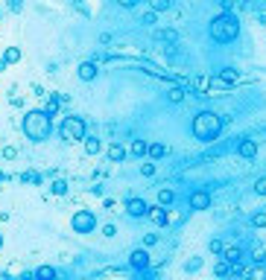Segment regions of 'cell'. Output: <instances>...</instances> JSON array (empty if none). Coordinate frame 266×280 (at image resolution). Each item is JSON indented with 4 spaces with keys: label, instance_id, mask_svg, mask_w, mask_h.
<instances>
[{
    "label": "cell",
    "instance_id": "obj_1",
    "mask_svg": "<svg viewBox=\"0 0 266 280\" xmlns=\"http://www.w3.org/2000/svg\"><path fill=\"white\" fill-rule=\"evenodd\" d=\"M20 126H23V134H26L32 143H41V140H47L50 131H53V117H50L47 111H26Z\"/></svg>",
    "mask_w": 266,
    "mask_h": 280
},
{
    "label": "cell",
    "instance_id": "obj_2",
    "mask_svg": "<svg viewBox=\"0 0 266 280\" xmlns=\"http://www.w3.org/2000/svg\"><path fill=\"white\" fill-rule=\"evenodd\" d=\"M208 32H211L214 41L228 44V41H234V38L240 35V20H237L234 15H228V12H223V15H217V18L208 23Z\"/></svg>",
    "mask_w": 266,
    "mask_h": 280
},
{
    "label": "cell",
    "instance_id": "obj_3",
    "mask_svg": "<svg viewBox=\"0 0 266 280\" xmlns=\"http://www.w3.org/2000/svg\"><path fill=\"white\" fill-rule=\"evenodd\" d=\"M220 131H223V117L220 114H214V111H199L196 117H193V137L196 140H214V137H220Z\"/></svg>",
    "mask_w": 266,
    "mask_h": 280
},
{
    "label": "cell",
    "instance_id": "obj_4",
    "mask_svg": "<svg viewBox=\"0 0 266 280\" xmlns=\"http://www.w3.org/2000/svg\"><path fill=\"white\" fill-rule=\"evenodd\" d=\"M61 140L64 143H76V140H85V120L82 117H64L61 123Z\"/></svg>",
    "mask_w": 266,
    "mask_h": 280
},
{
    "label": "cell",
    "instance_id": "obj_5",
    "mask_svg": "<svg viewBox=\"0 0 266 280\" xmlns=\"http://www.w3.org/2000/svg\"><path fill=\"white\" fill-rule=\"evenodd\" d=\"M70 228H73V234H94L97 216H94L91 210H76L73 219H70Z\"/></svg>",
    "mask_w": 266,
    "mask_h": 280
},
{
    "label": "cell",
    "instance_id": "obj_6",
    "mask_svg": "<svg viewBox=\"0 0 266 280\" xmlns=\"http://www.w3.org/2000/svg\"><path fill=\"white\" fill-rule=\"evenodd\" d=\"M190 207H193V210H208V207H211V193H208V190L190 193Z\"/></svg>",
    "mask_w": 266,
    "mask_h": 280
},
{
    "label": "cell",
    "instance_id": "obj_7",
    "mask_svg": "<svg viewBox=\"0 0 266 280\" xmlns=\"http://www.w3.org/2000/svg\"><path fill=\"white\" fill-rule=\"evenodd\" d=\"M126 213H129V216H135V219H141V216H146V213H149V207H146V202H143V199H129V202H126Z\"/></svg>",
    "mask_w": 266,
    "mask_h": 280
},
{
    "label": "cell",
    "instance_id": "obj_8",
    "mask_svg": "<svg viewBox=\"0 0 266 280\" xmlns=\"http://www.w3.org/2000/svg\"><path fill=\"white\" fill-rule=\"evenodd\" d=\"M146 216H149V219H152V222H155L158 228H164V225L170 222V213L164 210V205H161V202H158L155 207H149V213H146Z\"/></svg>",
    "mask_w": 266,
    "mask_h": 280
},
{
    "label": "cell",
    "instance_id": "obj_9",
    "mask_svg": "<svg viewBox=\"0 0 266 280\" xmlns=\"http://www.w3.org/2000/svg\"><path fill=\"white\" fill-rule=\"evenodd\" d=\"M129 266H132V269H146V266H149V254H146L143 248L132 251V254H129Z\"/></svg>",
    "mask_w": 266,
    "mask_h": 280
},
{
    "label": "cell",
    "instance_id": "obj_10",
    "mask_svg": "<svg viewBox=\"0 0 266 280\" xmlns=\"http://www.w3.org/2000/svg\"><path fill=\"white\" fill-rule=\"evenodd\" d=\"M79 79H82V82L97 79V64H94V61H82V64H79Z\"/></svg>",
    "mask_w": 266,
    "mask_h": 280
},
{
    "label": "cell",
    "instance_id": "obj_11",
    "mask_svg": "<svg viewBox=\"0 0 266 280\" xmlns=\"http://www.w3.org/2000/svg\"><path fill=\"white\" fill-rule=\"evenodd\" d=\"M255 155H258V143H255V140H243V143H240V158L252 161Z\"/></svg>",
    "mask_w": 266,
    "mask_h": 280
},
{
    "label": "cell",
    "instance_id": "obj_12",
    "mask_svg": "<svg viewBox=\"0 0 266 280\" xmlns=\"http://www.w3.org/2000/svg\"><path fill=\"white\" fill-rule=\"evenodd\" d=\"M105 155H108V161H111V164H120V161H123V158H126V149H123V146H120V143H111V146H108V152H105Z\"/></svg>",
    "mask_w": 266,
    "mask_h": 280
},
{
    "label": "cell",
    "instance_id": "obj_13",
    "mask_svg": "<svg viewBox=\"0 0 266 280\" xmlns=\"http://www.w3.org/2000/svg\"><path fill=\"white\" fill-rule=\"evenodd\" d=\"M193 88H196L199 93H208V91H211V79H208L205 73H199V76L193 79Z\"/></svg>",
    "mask_w": 266,
    "mask_h": 280
},
{
    "label": "cell",
    "instance_id": "obj_14",
    "mask_svg": "<svg viewBox=\"0 0 266 280\" xmlns=\"http://www.w3.org/2000/svg\"><path fill=\"white\" fill-rule=\"evenodd\" d=\"M129 152H132L135 158H143V155H149V143H146V140H135Z\"/></svg>",
    "mask_w": 266,
    "mask_h": 280
},
{
    "label": "cell",
    "instance_id": "obj_15",
    "mask_svg": "<svg viewBox=\"0 0 266 280\" xmlns=\"http://www.w3.org/2000/svg\"><path fill=\"white\" fill-rule=\"evenodd\" d=\"M82 143H85V152H88V155H97V152L102 149V143H100V137H85Z\"/></svg>",
    "mask_w": 266,
    "mask_h": 280
},
{
    "label": "cell",
    "instance_id": "obj_16",
    "mask_svg": "<svg viewBox=\"0 0 266 280\" xmlns=\"http://www.w3.org/2000/svg\"><path fill=\"white\" fill-rule=\"evenodd\" d=\"M3 58H6V64H15V61H20V47H6Z\"/></svg>",
    "mask_w": 266,
    "mask_h": 280
},
{
    "label": "cell",
    "instance_id": "obj_17",
    "mask_svg": "<svg viewBox=\"0 0 266 280\" xmlns=\"http://www.w3.org/2000/svg\"><path fill=\"white\" fill-rule=\"evenodd\" d=\"M167 99H170V102H182V99H184V88H182V85H173V88L167 91Z\"/></svg>",
    "mask_w": 266,
    "mask_h": 280
},
{
    "label": "cell",
    "instance_id": "obj_18",
    "mask_svg": "<svg viewBox=\"0 0 266 280\" xmlns=\"http://www.w3.org/2000/svg\"><path fill=\"white\" fill-rule=\"evenodd\" d=\"M217 82H220V85H234V82H237V70H223Z\"/></svg>",
    "mask_w": 266,
    "mask_h": 280
},
{
    "label": "cell",
    "instance_id": "obj_19",
    "mask_svg": "<svg viewBox=\"0 0 266 280\" xmlns=\"http://www.w3.org/2000/svg\"><path fill=\"white\" fill-rule=\"evenodd\" d=\"M164 155H167V146H164V143H149V158L158 161V158H164Z\"/></svg>",
    "mask_w": 266,
    "mask_h": 280
},
{
    "label": "cell",
    "instance_id": "obj_20",
    "mask_svg": "<svg viewBox=\"0 0 266 280\" xmlns=\"http://www.w3.org/2000/svg\"><path fill=\"white\" fill-rule=\"evenodd\" d=\"M158 202H161V205H164V207H167V205H173V202H176V193H173V190H167V187H164V190H158Z\"/></svg>",
    "mask_w": 266,
    "mask_h": 280
},
{
    "label": "cell",
    "instance_id": "obj_21",
    "mask_svg": "<svg viewBox=\"0 0 266 280\" xmlns=\"http://www.w3.org/2000/svg\"><path fill=\"white\" fill-rule=\"evenodd\" d=\"M223 257H225L228 263H240V248H237V245H231V248H225V251H223Z\"/></svg>",
    "mask_w": 266,
    "mask_h": 280
},
{
    "label": "cell",
    "instance_id": "obj_22",
    "mask_svg": "<svg viewBox=\"0 0 266 280\" xmlns=\"http://www.w3.org/2000/svg\"><path fill=\"white\" fill-rule=\"evenodd\" d=\"M35 278L53 280V278H56V269H53V266H41V269H35Z\"/></svg>",
    "mask_w": 266,
    "mask_h": 280
},
{
    "label": "cell",
    "instance_id": "obj_23",
    "mask_svg": "<svg viewBox=\"0 0 266 280\" xmlns=\"http://www.w3.org/2000/svg\"><path fill=\"white\" fill-rule=\"evenodd\" d=\"M50 190H53L56 196H64V193H67V181H61V178H59V181H53V187H50Z\"/></svg>",
    "mask_w": 266,
    "mask_h": 280
},
{
    "label": "cell",
    "instance_id": "obj_24",
    "mask_svg": "<svg viewBox=\"0 0 266 280\" xmlns=\"http://www.w3.org/2000/svg\"><path fill=\"white\" fill-rule=\"evenodd\" d=\"M149 6H152L155 12H167V9H170L173 3H170V0H149Z\"/></svg>",
    "mask_w": 266,
    "mask_h": 280
},
{
    "label": "cell",
    "instance_id": "obj_25",
    "mask_svg": "<svg viewBox=\"0 0 266 280\" xmlns=\"http://www.w3.org/2000/svg\"><path fill=\"white\" fill-rule=\"evenodd\" d=\"M158 38H161V41H176L179 35H176V29H161V32H158Z\"/></svg>",
    "mask_w": 266,
    "mask_h": 280
},
{
    "label": "cell",
    "instance_id": "obj_26",
    "mask_svg": "<svg viewBox=\"0 0 266 280\" xmlns=\"http://www.w3.org/2000/svg\"><path fill=\"white\" fill-rule=\"evenodd\" d=\"M3 158L6 161H15L18 158V146H3Z\"/></svg>",
    "mask_w": 266,
    "mask_h": 280
},
{
    "label": "cell",
    "instance_id": "obj_27",
    "mask_svg": "<svg viewBox=\"0 0 266 280\" xmlns=\"http://www.w3.org/2000/svg\"><path fill=\"white\" fill-rule=\"evenodd\" d=\"M252 225L255 228H266V213H255L252 216Z\"/></svg>",
    "mask_w": 266,
    "mask_h": 280
},
{
    "label": "cell",
    "instance_id": "obj_28",
    "mask_svg": "<svg viewBox=\"0 0 266 280\" xmlns=\"http://www.w3.org/2000/svg\"><path fill=\"white\" fill-rule=\"evenodd\" d=\"M141 175H143V178H152V175H155V164H143V167H141Z\"/></svg>",
    "mask_w": 266,
    "mask_h": 280
},
{
    "label": "cell",
    "instance_id": "obj_29",
    "mask_svg": "<svg viewBox=\"0 0 266 280\" xmlns=\"http://www.w3.org/2000/svg\"><path fill=\"white\" fill-rule=\"evenodd\" d=\"M228 272H231V263H228V260L217 263V275H220V278H223V275H228Z\"/></svg>",
    "mask_w": 266,
    "mask_h": 280
},
{
    "label": "cell",
    "instance_id": "obj_30",
    "mask_svg": "<svg viewBox=\"0 0 266 280\" xmlns=\"http://www.w3.org/2000/svg\"><path fill=\"white\" fill-rule=\"evenodd\" d=\"M208 248H211V254H223V251H225V245H223L220 240H214V243H211Z\"/></svg>",
    "mask_w": 266,
    "mask_h": 280
},
{
    "label": "cell",
    "instance_id": "obj_31",
    "mask_svg": "<svg viewBox=\"0 0 266 280\" xmlns=\"http://www.w3.org/2000/svg\"><path fill=\"white\" fill-rule=\"evenodd\" d=\"M255 193H258V196H266V178H258V181H255Z\"/></svg>",
    "mask_w": 266,
    "mask_h": 280
},
{
    "label": "cell",
    "instance_id": "obj_32",
    "mask_svg": "<svg viewBox=\"0 0 266 280\" xmlns=\"http://www.w3.org/2000/svg\"><path fill=\"white\" fill-rule=\"evenodd\" d=\"M155 243H158V234H146L143 237V245H155Z\"/></svg>",
    "mask_w": 266,
    "mask_h": 280
},
{
    "label": "cell",
    "instance_id": "obj_33",
    "mask_svg": "<svg viewBox=\"0 0 266 280\" xmlns=\"http://www.w3.org/2000/svg\"><path fill=\"white\" fill-rule=\"evenodd\" d=\"M9 9H12V12H20V9H23V0H9Z\"/></svg>",
    "mask_w": 266,
    "mask_h": 280
},
{
    "label": "cell",
    "instance_id": "obj_34",
    "mask_svg": "<svg viewBox=\"0 0 266 280\" xmlns=\"http://www.w3.org/2000/svg\"><path fill=\"white\" fill-rule=\"evenodd\" d=\"M117 3H120V6H123V9H132V6H138V3H141V0H117Z\"/></svg>",
    "mask_w": 266,
    "mask_h": 280
},
{
    "label": "cell",
    "instance_id": "obj_35",
    "mask_svg": "<svg viewBox=\"0 0 266 280\" xmlns=\"http://www.w3.org/2000/svg\"><path fill=\"white\" fill-rule=\"evenodd\" d=\"M102 234H105V237H114V234H117V228H114V225H105V228H102Z\"/></svg>",
    "mask_w": 266,
    "mask_h": 280
},
{
    "label": "cell",
    "instance_id": "obj_36",
    "mask_svg": "<svg viewBox=\"0 0 266 280\" xmlns=\"http://www.w3.org/2000/svg\"><path fill=\"white\" fill-rule=\"evenodd\" d=\"M199 266H202V260H190V263H187V269H190V272H196Z\"/></svg>",
    "mask_w": 266,
    "mask_h": 280
},
{
    "label": "cell",
    "instance_id": "obj_37",
    "mask_svg": "<svg viewBox=\"0 0 266 280\" xmlns=\"http://www.w3.org/2000/svg\"><path fill=\"white\" fill-rule=\"evenodd\" d=\"M3 178H6V175H3V172H0V181H3Z\"/></svg>",
    "mask_w": 266,
    "mask_h": 280
},
{
    "label": "cell",
    "instance_id": "obj_38",
    "mask_svg": "<svg viewBox=\"0 0 266 280\" xmlns=\"http://www.w3.org/2000/svg\"><path fill=\"white\" fill-rule=\"evenodd\" d=\"M0 245H3V237H0Z\"/></svg>",
    "mask_w": 266,
    "mask_h": 280
}]
</instances>
